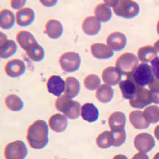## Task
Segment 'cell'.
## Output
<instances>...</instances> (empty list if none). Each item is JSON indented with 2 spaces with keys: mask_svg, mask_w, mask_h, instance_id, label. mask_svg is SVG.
<instances>
[{
  "mask_svg": "<svg viewBox=\"0 0 159 159\" xmlns=\"http://www.w3.org/2000/svg\"><path fill=\"white\" fill-rule=\"evenodd\" d=\"M26 139L30 147L42 150L49 143V127L44 120H36L28 127Z\"/></svg>",
  "mask_w": 159,
  "mask_h": 159,
  "instance_id": "cell-1",
  "label": "cell"
},
{
  "mask_svg": "<svg viewBox=\"0 0 159 159\" xmlns=\"http://www.w3.org/2000/svg\"><path fill=\"white\" fill-rule=\"evenodd\" d=\"M105 4L113 8L117 16L124 18H133L139 15V6L134 1L131 0H116L105 1Z\"/></svg>",
  "mask_w": 159,
  "mask_h": 159,
  "instance_id": "cell-2",
  "label": "cell"
},
{
  "mask_svg": "<svg viewBox=\"0 0 159 159\" xmlns=\"http://www.w3.org/2000/svg\"><path fill=\"white\" fill-rule=\"evenodd\" d=\"M55 107L62 112L64 116L70 119H76L81 115V105L79 102L72 100L70 98L64 96L58 97L55 101Z\"/></svg>",
  "mask_w": 159,
  "mask_h": 159,
  "instance_id": "cell-3",
  "label": "cell"
},
{
  "mask_svg": "<svg viewBox=\"0 0 159 159\" xmlns=\"http://www.w3.org/2000/svg\"><path fill=\"white\" fill-rule=\"evenodd\" d=\"M127 78L133 80L138 86L143 88L145 86H150L156 79L151 66L145 63L138 65V67L127 76Z\"/></svg>",
  "mask_w": 159,
  "mask_h": 159,
  "instance_id": "cell-4",
  "label": "cell"
},
{
  "mask_svg": "<svg viewBox=\"0 0 159 159\" xmlns=\"http://www.w3.org/2000/svg\"><path fill=\"white\" fill-rule=\"evenodd\" d=\"M139 61V58L133 53H123L116 61V67L122 74L127 76L138 67Z\"/></svg>",
  "mask_w": 159,
  "mask_h": 159,
  "instance_id": "cell-5",
  "label": "cell"
},
{
  "mask_svg": "<svg viewBox=\"0 0 159 159\" xmlns=\"http://www.w3.org/2000/svg\"><path fill=\"white\" fill-rule=\"evenodd\" d=\"M59 64L65 72H73L80 67L81 58L77 52H67L60 57Z\"/></svg>",
  "mask_w": 159,
  "mask_h": 159,
  "instance_id": "cell-6",
  "label": "cell"
},
{
  "mask_svg": "<svg viewBox=\"0 0 159 159\" xmlns=\"http://www.w3.org/2000/svg\"><path fill=\"white\" fill-rule=\"evenodd\" d=\"M28 154L27 147L25 143L16 140L7 145L4 150L6 159H25Z\"/></svg>",
  "mask_w": 159,
  "mask_h": 159,
  "instance_id": "cell-7",
  "label": "cell"
},
{
  "mask_svg": "<svg viewBox=\"0 0 159 159\" xmlns=\"http://www.w3.org/2000/svg\"><path fill=\"white\" fill-rule=\"evenodd\" d=\"M152 103L151 92L145 88L138 86L137 93L133 99L130 100L132 107L142 109Z\"/></svg>",
  "mask_w": 159,
  "mask_h": 159,
  "instance_id": "cell-8",
  "label": "cell"
},
{
  "mask_svg": "<svg viewBox=\"0 0 159 159\" xmlns=\"http://www.w3.org/2000/svg\"><path fill=\"white\" fill-rule=\"evenodd\" d=\"M134 145L139 153L146 154L154 148L155 141L151 134L148 133H140L134 138Z\"/></svg>",
  "mask_w": 159,
  "mask_h": 159,
  "instance_id": "cell-9",
  "label": "cell"
},
{
  "mask_svg": "<svg viewBox=\"0 0 159 159\" xmlns=\"http://www.w3.org/2000/svg\"><path fill=\"white\" fill-rule=\"evenodd\" d=\"M25 65L23 61L19 59H13L6 64L4 70L8 76L12 78L19 77L25 72Z\"/></svg>",
  "mask_w": 159,
  "mask_h": 159,
  "instance_id": "cell-10",
  "label": "cell"
},
{
  "mask_svg": "<svg viewBox=\"0 0 159 159\" xmlns=\"http://www.w3.org/2000/svg\"><path fill=\"white\" fill-rule=\"evenodd\" d=\"M48 92L57 97H61L65 92L66 84L65 81L59 76H52L48 80L46 84Z\"/></svg>",
  "mask_w": 159,
  "mask_h": 159,
  "instance_id": "cell-11",
  "label": "cell"
},
{
  "mask_svg": "<svg viewBox=\"0 0 159 159\" xmlns=\"http://www.w3.org/2000/svg\"><path fill=\"white\" fill-rule=\"evenodd\" d=\"M127 37L121 32H113L107 38V44L113 51H120L127 45Z\"/></svg>",
  "mask_w": 159,
  "mask_h": 159,
  "instance_id": "cell-12",
  "label": "cell"
},
{
  "mask_svg": "<svg viewBox=\"0 0 159 159\" xmlns=\"http://www.w3.org/2000/svg\"><path fill=\"white\" fill-rule=\"evenodd\" d=\"M122 73L117 68L107 67L103 69L102 72V79L106 84L115 86L121 82Z\"/></svg>",
  "mask_w": 159,
  "mask_h": 159,
  "instance_id": "cell-13",
  "label": "cell"
},
{
  "mask_svg": "<svg viewBox=\"0 0 159 159\" xmlns=\"http://www.w3.org/2000/svg\"><path fill=\"white\" fill-rule=\"evenodd\" d=\"M34 19L35 13L31 8H22L16 12V22L20 26H28L34 22Z\"/></svg>",
  "mask_w": 159,
  "mask_h": 159,
  "instance_id": "cell-14",
  "label": "cell"
},
{
  "mask_svg": "<svg viewBox=\"0 0 159 159\" xmlns=\"http://www.w3.org/2000/svg\"><path fill=\"white\" fill-rule=\"evenodd\" d=\"M91 52L96 59L105 60L112 57L114 52L108 45L101 43H95L91 45Z\"/></svg>",
  "mask_w": 159,
  "mask_h": 159,
  "instance_id": "cell-15",
  "label": "cell"
},
{
  "mask_svg": "<svg viewBox=\"0 0 159 159\" xmlns=\"http://www.w3.org/2000/svg\"><path fill=\"white\" fill-rule=\"evenodd\" d=\"M101 29V23L94 16H89L84 18L82 23V30L89 36L98 34Z\"/></svg>",
  "mask_w": 159,
  "mask_h": 159,
  "instance_id": "cell-16",
  "label": "cell"
},
{
  "mask_svg": "<svg viewBox=\"0 0 159 159\" xmlns=\"http://www.w3.org/2000/svg\"><path fill=\"white\" fill-rule=\"evenodd\" d=\"M49 125L52 130L57 133H61L67 128L68 119L64 115L55 114L49 118Z\"/></svg>",
  "mask_w": 159,
  "mask_h": 159,
  "instance_id": "cell-17",
  "label": "cell"
},
{
  "mask_svg": "<svg viewBox=\"0 0 159 159\" xmlns=\"http://www.w3.org/2000/svg\"><path fill=\"white\" fill-rule=\"evenodd\" d=\"M119 89L121 90L123 97L125 99L131 100L134 98L138 90V85L133 80L127 78L119 83Z\"/></svg>",
  "mask_w": 159,
  "mask_h": 159,
  "instance_id": "cell-18",
  "label": "cell"
},
{
  "mask_svg": "<svg viewBox=\"0 0 159 159\" xmlns=\"http://www.w3.org/2000/svg\"><path fill=\"white\" fill-rule=\"evenodd\" d=\"M16 40L19 45L25 52L32 46L38 44L36 38L29 31H19L16 35Z\"/></svg>",
  "mask_w": 159,
  "mask_h": 159,
  "instance_id": "cell-19",
  "label": "cell"
},
{
  "mask_svg": "<svg viewBox=\"0 0 159 159\" xmlns=\"http://www.w3.org/2000/svg\"><path fill=\"white\" fill-rule=\"evenodd\" d=\"M63 25L58 20H49L45 24V33L52 39H57L63 34Z\"/></svg>",
  "mask_w": 159,
  "mask_h": 159,
  "instance_id": "cell-20",
  "label": "cell"
},
{
  "mask_svg": "<svg viewBox=\"0 0 159 159\" xmlns=\"http://www.w3.org/2000/svg\"><path fill=\"white\" fill-rule=\"evenodd\" d=\"M99 110L96 105L91 103H86L81 107V117L89 123H94L99 118Z\"/></svg>",
  "mask_w": 159,
  "mask_h": 159,
  "instance_id": "cell-21",
  "label": "cell"
},
{
  "mask_svg": "<svg viewBox=\"0 0 159 159\" xmlns=\"http://www.w3.org/2000/svg\"><path fill=\"white\" fill-rule=\"evenodd\" d=\"M129 119L132 126L138 130H144L150 127V123L147 121L143 112L140 111H134L130 112Z\"/></svg>",
  "mask_w": 159,
  "mask_h": 159,
  "instance_id": "cell-22",
  "label": "cell"
},
{
  "mask_svg": "<svg viewBox=\"0 0 159 159\" xmlns=\"http://www.w3.org/2000/svg\"><path fill=\"white\" fill-rule=\"evenodd\" d=\"M157 57V52L155 48L151 45L143 46L138 50V57L140 61L147 64L155 59Z\"/></svg>",
  "mask_w": 159,
  "mask_h": 159,
  "instance_id": "cell-23",
  "label": "cell"
},
{
  "mask_svg": "<svg viewBox=\"0 0 159 159\" xmlns=\"http://www.w3.org/2000/svg\"><path fill=\"white\" fill-rule=\"evenodd\" d=\"M127 123V118L124 113L121 111H116L111 114L108 119V123L111 130L124 129Z\"/></svg>",
  "mask_w": 159,
  "mask_h": 159,
  "instance_id": "cell-24",
  "label": "cell"
},
{
  "mask_svg": "<svg viewBox=\"0 0 159 159\" xmlns=\"http://www.w3.org/2000/svg\"><path fill=\"white\" fill-rule=\"evenodd\" d=\"M65 96L72 99L78 96L80 91V84L76 78L69 76L65 80Z\"/></svg>",
  "mask_w": 159,
  "mask_h": 159,
  "instance_id": "cell-25",
  "label": "cell"
},
{
  "mask_svg": "<svg viewBox=\"0 0 159 159\" xmlns=\"http://www.w3.org/2000/svg\"><path fill=\"white\" fill-rule=\"evenodd\" d=\"M18 50V45L13 40H7L0 42V57L7 59L13 56Z\"/></svg>",
  "mask_w": 159,
  "mask_h": 159,
  "instance_id": "cell-26",
  "label": "cell"
},
{
  "mask_svg": "<svg viewBox=\"0 0 159 159\" xmlns=\"http://www.w3.org/2000/svg\"><path fill=\"white\" fill-rule=\"evenodd\" d=\"M96 98L99 102L103 103H109L111 101L114 96V90L111 86L107 84H102L97 89Z\"/></svg>",
  "mask_w": 159,
  "mask_h": 159,
  "instance_id": "cell-27",
  "label": "cell"
},
{
  "mask_svg": "<svg viewBox=\"0 0 159 159\" xmlns=\"http://www.w3.org/2000/svg\"><path fill=\"white\" fill-rule=\"evenodd\" d=\"M15 23V16L9 10H2L0 12V27L4 30H10Z\"/></svg>",
  "mask_w": 159,
  "mask_h": 159,
  "instance_id": "cell-28",
  "label": "cell"
},
{
  "mask_svg": "<svg viewBox=\"0 0 159 159\" xmlns=\"http://www.w3.org/2000/svg\"><path fill=\"white\" fill-rule=\"evenodd\" d=\"M95 15L99 22H107L112 17V11L108 6L105 3L98 4L95 9Z\"/></svg>",
  "mask_w": 159,
  "mask_h": 159,
  "instance_id": "cell-29",
  "label": "cell"
},
{
  "mask_svg": "<svg viewBox=\"0 0 159 159\" xmlns=\"http://www.w3.org/2000/svg\"><path fill=\"white\" fill-rule=\"evenodd\" d=\"M5 103L7 107L12 111H19L24 107L22 99L17 95H8L5 98Z\"/></svg>",
  "mask_w": 159,
  "mask_h": 159,
  "instance_id": "cell-30",
  "label": "cell"
},
{
  "mask_svg": "<svg viewBox=\"0 0 159 159\" xmlns=\"http://www.w3.org/2000/svg\"><path fill=\"white\" fill-rule=\"evenodd\" d=\"M145 118L149 123H157L159 122V107L150 105L143 111Z\"/></svg>",
  "mask_w": 159,
  "mask_h": 159,
  "instance_id": "cell-31",
  "label": "cell"
},
{
  "mask_svg": "<svg viewBox=\"0 0 159 159\" xmlns=\"http://www.w3.org/2000/svg\"><path fill=\"white\" fill-rule=\"evenodd\" d=\"M26 53H27L28 57L35 62H39L42 61L45 55V50L42 48V46L38 45V44H36L34 46H32L30 49H28L26 51Z\"/></svg>",
  "mask_w": 159,
  "mask_h": 159,
  "instance_id": "cell-32",
  "label": "cell"
},
{
  "mask_svg": "<svg viewBox=\"0 0 159 159\" xmlns=\"http://www.w3.org/2000/svg\"><path fill=\"white\" fill-rule=\"evenodd\" d=\"M96 144L101 149H107L112 146V137L111 131H104L99 134L96 139Z\"/></svg>",
  "mask_w": 159,
  "mask_h": 159,
  "instance_id": "cell-33",
  "label": "cell"
},
{
  "mask_svg": "<svg viewBox=\"0 0 159 159\" xmlns=\"http://www.w3.org/2000/svg\"><path fill=\"white\" fill-rule=\"evenodd\" d=\"M112 137V146L114 147H120L126 142L127 134L124 129L119 130H112L111 131Z\"/></svg>",
  "mask_w": 159,
  "mask_h": 159,
  "instance_id": "cell-34",
  "label": "cell"
},
{
  "mask_svg": "<svg viewBox=\"0 0 159 159\" xmlns=\"http://www.w3.org/2000/svg\"><path fill=\"white\" fill-rule=\"evenodd\" d=\"M84 84L88 90L94 91L100 87V79L96 74H90L85 77Z\"/></svg>",
  "mask_w": 159,
  "mask_h": 159,
  "instance_id": "cell-35",
  "label": "cell"
},
{
  "mask_svg": "<svg viewBox=\"0 0 159 159\" xmlns=\"http://www.w3.org/2000/svg\"><path fill=\"white\" fill-rule=\"evenodd\" d=\"M151 68L153 73L154 75V77L156 79L159 80V57H157L155 59H154L151 61Z\"/></svg>",
  "mask_w": 159,
  "mask_h": 159,
  "instance_id": "cell-36",
  "label": "cell"
},
{
  "mask_svg": "<svg viewBox=\"0 0 159 159\" xmlns=\"http://www.w3.org/2000/svg\"><path fill=\"white\" fill-rule=\"evenodd\" d=\"M25 3H26V1H25V0H14V1H11V6L15 10L22 8Z\"/></svg>",
  "mask_w": 159,
  "mask_h": 159,
  "instance_id": "cell-37",
  "label": "cell"
},
{
  "mask_svg": "<svg viewBox=\"0 0 159 159\" xmlns=\"http://www.w3.org/2000/svg\"><path fill=\"white\" fill-rule=\"evenodd\" d=\"M152 96V102L155 104H159V89L150 91Z\"/></svg>",
  "mask_w": 159,
  "mask_h": 159,
  "instance_id": "cell-38",
  "label": "cell"
},
{
  "mask_svg": "<svg viewBox=\"0 0 159 159\" xmlns=\"http://www.w3.org/2000/svg\"><path fill=\"white\" fill-rule=\"evenodd\" d=\"M149 88H150V91H154L159 89V80H154V81L149 86Z\"/></svg>",
  "mask_w": 159,
  "mask_h": 159,
  "instance_id": "cell-39",
  "label": "cell"
},
{
  "mask_svg": "<svg viewBox=\"0 0 159 159\" xmlns=\"http://www.w3.org/2000/svg\"><path fill=\"white\" fill-rule=\"evenodd\" d=\"M131 159H149V157L146 154L143 153H138Z\"/></svg>",
  "mask_w": 159,
  "mask_h": 159,
  "instance_id": "cell-40",
  "label": "cell"
},
{
  "mask_svg": "<svg viewBox=\"0 0 159 159\" xmlns=\"http://www.w3.org/2000/svg\"><path fill=\"white\" fill-rule=\"evenodd\" d=\"M154 136L159 141V125H157V127H155V129H154Z\"/></svg>",
  "mask_w": 159,
  "mask_h": 159,
  "instance_id": "cell-41",
  "label": "cell"
},
{
  "mask_svg": "<svg viewBox=\"0 0 159 159\" xmlns=\"http://www.w3.org/2000/svg\"><path fill=\"white\" fill-rule=\"evenodd\" d=\"M113 159H128L127 157L124 154H117V155L114 156Z\"/></svg>",
  "mask_w": 159,
  "mask_h": 159,
  "instance_id": "cell-42",
  "label": "cell"
},
{
  "mask_svg": "<svg viewBox=\"0 0 159 159\" xmlns=\"http://www.w3.org/2000/svg\"><path fill=\"white\" fill-rule=\"evenodd\" d=\"M154 47L155 48L156 51H157V52H159V40H157V42H156L155 43H154Z\"/></svg>",
  "mask_w": 159,
  "mask_h": 159,
  "instance_id": "cell-43",
  "label": "cell"
},
{
  "mask_svg": "<svg viewBox=\"0 0 159 159\" xmlns=\"http://www.w3.org/2000/svg\"><path fill=\"white\" fill-rule=\"evenodd\" d=\"M154 159H159V153H157V154L154 155Z\"/></svg>",
  "mask_w": 159,
  "mask_h": 159,
  "instance_id": "cell-44",
  "label": "cell"
},
{
  "mask_svg": "<svg viewBox=\"0 0 159 159\" xmlns=\"http://www.w3.org/2000/svg\"><path fill=\"white\" fill-rule=\"evenodd\" d=\"M157 34H159V20H158V22H157Z\"/></svg>",
  "mask_w": 159,
  "mask_h": 159,
  "instance_id": "cell-45",
  "label": "cell"
}]
</instances>
